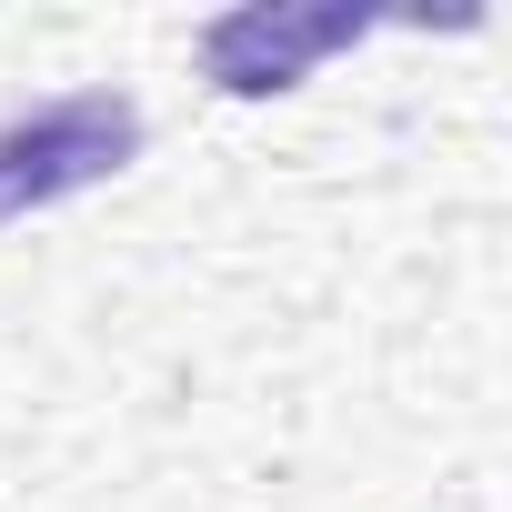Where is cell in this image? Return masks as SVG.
Here are the masks:
<instances>
[{
	"mask_svg": "<svg viewBox=\"0 0 512 512\" xmlns=\"http://www.w3.org/2000/svg\"><path fill=\"white\" fill-rule=\"evenodd\" d=\"M131 161H141V101L131 91H61L21 121H0V221L101 191Z\"/></svg>",
	"mask_w": 512,
	"mask_h": 512,
	"instance_id": "cell-1",
	"label": "cell"
},
{
	"mask_svg": "<svg viewBox=\"0 0 512 512\" xmlns=\"http://www.w3.org/2000/svg\"><path fill=\"white\" fill-rule=\"evenodd\" d=\"M362 31H372V11H292V0H251V11H221L201 31V71L231 101H262V91H292L322 51H352Z\"/></svg>",
	"mask_w": 512,
	"mask_h": 512,
	"instance_id": "cell-2",
	"label": "cell"
}]
</instances>
